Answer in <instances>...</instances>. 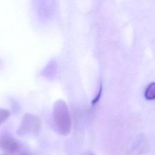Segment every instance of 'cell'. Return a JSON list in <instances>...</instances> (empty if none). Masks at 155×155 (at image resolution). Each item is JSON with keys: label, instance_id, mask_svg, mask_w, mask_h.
<instances>
[{"label": "cell", "instance_id": "52a82bcc", "mask_svg": "<svg viewBox=\"0 0 155 155\" xmlns=\"http://www.w3.org/2000/svg\"><path fill=\"white\" fill-rule=\"evenodd\" d=\"M102 85L101 84L100 87H99V91H98V93L97 94H96V96H95V97L93 99L92 102H91V104L93 105H95L96 103H97V102L99 101L101 97V94H102Z\"/></svg>", "mask_w": 155, "mask_h": 155}, {"label": "cell", "instance_id": "5b68a950", "mask_svg": "<svg viewBox=\"0 0 155 155\" xmlns=\"http://www.w3.org/2000/svg\"><path fill=\"white\" fill-rule=\"evenodd\" d=\"M10 116V111L7 109L0 108V126L2 125Z\"/></svg>", "mask_w": 155, "mask_h": 155}, {"label": "cell", "instance_id": "6da1fadb", "mask_svg": "<svg viewBox=\"0 0 155 155\" xmlns=\"http://www.w3.org/2000/svg\"><path fill=\"white\" fill-rule=\"evenodd\" d=\"M53 124L57 133L62 136L68 135L71 130L72 121L66 102L58 99L55 101L53 109Z\"/></svg>", "mask_w": 155, "mask_h": 155}, {"label": "cell", "instance_id": "3957f363", "mask_svg": "<svg viewBox=\"0 0 155 155\" xmlns=\"http://www.w3.org/2000/svg\"><path fill=\"white\" fill-rule=\"evenodd\" d=\"M22 147L18 141L10 134H5L0 137V148L4 153L8 155H17Z\"/></svg>", "mask_w": 155, "mask_h": 155}, {"label": "cell", "instance_id": "ba28073f", "mask_svg": "<svg viewBox=\"0 0 155 155\" xmlns=\"http://www.w3.org/2000/svg\"><path fill=\"white\" fill-rule=\"evenodd\" d=\"M17 155H34L33 153H31L30 151H28L27 149L24 148L22 147L20 151L18 153Z\"/></svg>", "mask_w": 155, "mask_h": 155}, {"label": "cell", "instance_id": "7a4b0ae2", "mask_svg": "<svg viewBox=\"0 0 155 155\" xmlns=\"http://www.w3.org/2000/svg\"><path fill=\"white\" fill-rule=\"evenodd\" d=\"M41 127V119L33 114L27 113L23 116L16 132L19 136H36L39 133Z\"/></svg>", "mask_w": 155, "mask_h": 155}, {"label": "cell", "instance_id": "30bf717a", "mask_svg": "<svg viewBox=\"0 0 155 155\" xmlns=\"http://www.w3.org/2000/svg\"><path fill=\"white\" fill-rule=\"evenodd\" d=\"M2 155H8V154H5V153H3Z\"/></svg>", "mask_w": 155, "mask_h": 155}, {"label": "cell", "instance_id": "277c9868", "mask_svg": "<svg viewBox=\"0 0 155 155\" xmlns=\"http://www.w3.org/2000/svg\"><path fill=\"white\" fill-rule=\"evenodd\" d=\"M145 97L147 100H153L155 98V83L151 82L147 87Z\"/></svg>", "mask_w": 155, "mask_h": 155}, {"label": "cell", "instance_id": "8992f818", "mask_svg": "<svg viewBox=\"0 0 155 155\" xmlns=\"http://www.w3.org/2000/svg\"><path fill=\"white\" fill-rule=\"evenodd\" d=\"M10 107H11L12 112L13 114H16L19 113L21 109V107L17 101H16L14 99H12L10 101Z\"/></svg>", "mask_w": 155, "mask_h": 155}, {"label": "cell", "instance_id": "9c48e42d", "mask_svg": "<svg viewBox=\"0 0 155 155\" xmlns=\"http://www.w3.org/2000/svg\"><path fill=\"white\" fill-rule=\"evenodd\" d=\"M83 155H95L93 152H91V151H88V152H87L85 153V154H84Z\"/></svg>", "mask_w": 155, "mask_h": 155}]
</instances>
